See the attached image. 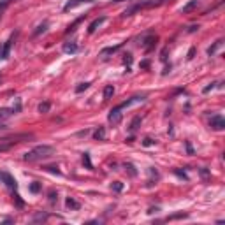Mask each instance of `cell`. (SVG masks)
Returning a JSON list of instances; mask_svg holds the SVG:
<instances>
[{
    "mask_svg": "<svg viewBox=\"0 0 225 225\" xmlns=\"http://www.w3.org/2000/svg\"><path fill=\"white\" fill-rule=\"evenodd\" d=\"M55 155V148L53 146H48V144H40V146H35V148H32L30 151L25 153V162H39V160H46L49 157H53Z\"/></svg>",
    "mask_w": 225,
    "mask_h": 225,
    "instance_id": "1",
    "label": "cell"
},
{
    "mask_svg": "<svg viewBox=\"0 0 225 225\" xmlns=\"http://www.w3.org/2000/svg\"><path fill=\"white\" fill-rule=\"evenodd\" d=\"M28 139H34V134H13L9 137H4V139H0V153L9 151L14 144H19Z\"/></svg>",
    "mask_w": 225,
    "mask_h": 225,
    "instance_id": "2",
    "label": "cell"
},
{
    "mask_svg": "<svg viewBox=\"0 0 225 225\" xmlns=\"http://www.w3.org/2000/svg\"><path fill=\"white\" fill-rule=\"evenodd\" d=\"M121 116H123V113H121V107L116 106V107H113V109L109 111V115H107V120H109V123L118 125L120 121H121Z\"/></svg>",
    "mask_w": 225,
    "mask_h": 225,
    "instance_id": "3",
    "label": "cell"
},
{
    "mask_svg": "<svg viewBox=\"0 0 225 225\" xmlns=\"http://www.w3.org/2000/svg\"><path fill=\"white\" fill-rule=\"evenodd\" d=\"M209 127L213 130H223L225 128V120L222 115H213L211 120H209Z\"/></svg>",
    "mask_w": 225,
    "mask_h": 225,
    "instance_id": "4",
    "label": "cell"
},
{
    "mask_svg": "<svg viewBox=\"0 0 225 225\" xmlns=\"http://www.w3.org/2000/svg\"><path fill=\"white\" fill-rule=\"evenodd\" d=\"M0 179L4 181V183L9 186L11 190H16V188H18V183H16V179L11 176L9 172H0Z\"/></svg>",
    "mask_w": 225,
    "mask_h": 225,
    "instance_id": "5",
    "label": "cell"
},
{
    "mask_svg": "<svg viewBox=\"0 0 225 225\" xmlns=\"http://www.w3.org/2000/svg\"><path fill=\"white\" fill-rule=\"evenodd\" d=\"M16 35H18V32H16V34H14V35H11V39L7 40V42H5L4 44V48H2V58H9V51H11V46H13V42H14V39H16Z\"/></svg>",
    "mask_w": 225,
    "mask_h": 225,
    "instance_id": "6",
    "label": "cell"
},
{
    "mask_svg": "<svg viewBox=\"0 0 225 225\" xmlns=\"http://www.w3.org/2000/svg\"><path fill=\"white\" fill-rule=\"evenodd\" d=\"M104 21H106V16H100V18H95V19H93V21H92V23H90V25H88V34H93V32L97 30V28L100 27V25H102V23H104Z\"/></svg>",
    "mask_w": 225,
    "mask_h": 225,
    "instance_id": "7",
    "label": "cell"
},
{
    "mask_svg": "<svg viewBox=\"0 0 225 225\" xmlns=\"http://www.w3.org/2000/svg\"><path fill=\"white\" fill-rule=\"evenodd\" d=\"M88 2H92V0H69V2L63 5V11H71V9H74V7H78V5L88 4Z\"/></svg>",
    "mask_w": 225,
    "mask_h": 225,
    "instance_id": "8",
    "label": "cell"
},
{
    "mask_svg": "<svg viewBox=\"0 0 225 225\" xmlns=\"http://www.w3.org/2000/svg\"><path fill=\"white\" fill-rule=\"evenodd\" d=\"M155 42H157V37H155V35H148L144 39V42H142V48H144L146 51H150V49L155 46Z\"/></svg>",
    "mask_w": 225,
    "mask_h": 225,
    "instance_id": "9",
    "label": "cell"
},
{
    "mask_svg": "<svg viewBox=\"0 0 225 225\" xmlns=\"http://www.w3.org/2000/svg\"><path fill=\"white\" fill-rule=\"evenodd\" d=\"M65 206L69 207V209H74V211H78V209L81 207V204L78 202L76 199H72V197H67V199H65Z\"/></svg>",
    "mask_w": 225,
    "mask_h": 225,
    "instance_id": "10",
    "label": "cell"
},
{
    "mask_svg": "<svg viewBox=\"0 0 225 225\" xmlns=\"http://www.w3.org/2000/svg\"><path fill=\"white\" fill-rule=\"evenodd\" d=\"M93 139H95V141H104V139H106V128L99 127L97 130L93 132Z\"/></svg>",
    "mask_w": 225,
    "mask_h": 225,
    "instance_id": "11",
    "label": "cell"
},
{
    "mask_svg": "<svg viewBox=\"0 0 225 225\" xmlns=\"http://www.w3.org/2000/svg\"><path fill=\"white\" fill-rule=\"evenodd\" d=\"M78 49H79V48H78V44H76V42H72V40H71V42H65V44H63V51H65V53H76V51H78Z\"/></svg>",
    "mask_w": 225,
    "mask_h": 225,
    "instance_id": "12",
    "label": "cell"
},
{
    "mask_svg": "<svg viewBox=\"0 0 225 225\" xmlns=\"http://www.w3.org/2000/svg\"><path fill=\"white\" fill-rule=\"evenodd\" d=\"M195 7H197V0H190L186 5H183V7H181V13H183V14H188L190 11H194Z\"/></svg>",
    "mask_w": 225,
    "mask_h": 225,
    "instance_id": "13",
    "label": "cell"
},
{
    "mask_svg": "<svg viewBox=\"0 0 225 225\" xmlns=\"http://www.w3.org/2000/svg\"><path fill=\"white\" fill-rule=\"evenodd\" d=\"M13 115H14L13 109H9V107H2V109H0V121H4V120L11 118Z\"/></svg>",
    "mask_w": 225,
    "mask_h": 225,
    "instance_id": "14",
    "label": "cell"
},
{
    "mask_svg": "<svg viewBox=\"0 0 225 225\" xmlns=\"http://www.w3.org/2000/svg\"><path fill=\"white\" fill-rule=\"evenodd\" d=\"M141 121H142L141 116H136V118L130 121V127H128V130H130V132H136L137 128H139V125H141Z\"/></svg>",
    "mask_w": 225,
    "mask_h": 225,
    "instance_id": "15",
    "label": "cell"
},
{
    "mask_svg": "<svg viewBox=\"0 0 225 225\" xmlns=\"http://www.w3.org/2000/svg\"><path fill=\"white\" fill-rule=\"evenodd\" d=\"M123 167H125V171H127L132 178H136V176H137V171H136V165H134V163L125 162V163H123Z\"/></svg>",
    "mask_w": 225,
    "mask_h": 225,
    "instance_id": "16",
    "label": "cell"
},
{
    "mask_svg": "<svg viewBox=\"0 0 225 225\" xmlns=\"http://www.w3.org/2000/svg\"><path fill=\"white\" fill-rule=\"evenodd\" d=\"M222 44H223V40H222V39H218V40L215 42V44H213V46H209V48H207V55H209V56H213V55L216 53V49L220 48Z\"/></svg>",
    "mask_w": 225,
    "mask_h": 225,
    "instance_id": "17",
    "label": "cell"
},
{
    "mask_svg": "<svg viewBox=\"0 0 225 225\" xmlns=\"http://www.w3.org/2000/svg\"><path fill=\"white\" fill-rule=\"evenodd\" d=\"M141 7H142V4H136V5H132V7H128V9L123 13V18H127V16H132V14L136 13V11H139Z\"/></svg>",
    "mask_w": 225,
    "mask_h": 225,
    "instance_id": "18",
    "label": "cell"
},
{
    "mask_svg": "<svg viewBox=\"0 0 225 225\" xmlns=\"http://www.w3.org/2000/svg\"><path fill=\"white\" fill-rule=\"evenodd\" d=\"M120 48H121V44L113 46V48H104V49L100 51V55H102V56H106V55H113V53H116V51H118Z\"/></svg>",
    "mask_w": 225,
    "mask_h": 225,
    "instance_id": "19",
    "label": "cell"
},
{
    "mask_svg": "<svg viewBox=\"0 0 225 225\" xmlns=\"http://www.w3.org/2000/svg\"><path fill=\"white\" fill-rule=\"evenodd\" d=\"M113 95H115V86H113V84H107L106 88H104V99H111L113 97Z\"/></svg>",
    "mask_w": 225,
    "mask_h": 225,
    "instance_id": "20",
    "label": "cell"
},
{
    "mask_svg": "<svg viewBox=\"0 0 225 225\" xmlns=\"http://www.w3.org/2000/svg\"><path fill=\"white\" fill-rule=\"evenodd\" d=\"M48 27H49V23H48V21L40 23L39 27L35 28V32H34V35H39V34H42V32H46V30H48Z\"/></svg>",
    "mask_w": 225,
    "mask_h": 225,
    "instance_id": "21",
    "label": "cell"
},
{
    "mask_svg": "<svg viewBox=\"0 0 225 225\" xmlns=\"http://www.w3.org/2000/svg\"><path fill=\"white\" fill-rule=\"evenodd\" d=\"M83 163H84V167L90 169L92 171L93 165H92V160H90V153H83Z\"/></svg>",
    "mask_w": 225,
    "mask_h": 225,
    "instance_id": "22",
    "label": "cell"
},
{
    "mask_svg": "<svg viewBox=\"0 0 225 225\" xmlns=\"http://www.w3.org/2000/svg\"><path fill=\"white\" fill-rule=\"evenodd\" d=\"M28 190H30L32 194H39V192H40V183H39V181H34V183H30Z\"/></svg>",
    "mask_w": 225,
    "mask_h": 225,
    "instance_id": "23",
    "label": "cell"
},
{
    "mask_svg": "<svg viewBox=\"0 0 225 225\" xmlns=\"http://www.w3.org/2000/svg\"><path fill=\"white\" fill-rule=\"evenodd\" d=\"M90 88V83L88 81H84V83H79L78 86H76V93H83L84 90H88Z\"/></svg>",
    "mask_w": 225,
    "mask_h": 225,
    "instance_id": "24",
    "label": "cell"
},
{
    "mask_svg": "<svg viewBox=\"0 0 225 225\" xmlns=\"http://www.w3.org/2000/svg\"><path fill=\"white\" fill-rule=\"evenodd\" d=\"M111 190H113V192H121V190H123V183H121V181H113V183H111Z\"/></svg>",
    "mask_w": 225,
    "mask_h": 225,
    "instance_id": "25",
    "label": "cell"
},
{
    "mask_svg": "<svg viewBox=\"0 0 225 225\" xmlns=\"http://www.w3.org/2000/svg\"><path fill=\"white\" fill-rule=\"evenodd\" d=\"M49 109H51L49 102H40L39 104V113H49Z\"/></svg>",
    "mask_w": 225,
    "mask_h": 225,
    "instance_id": "26",
    "label": "cell"
},
{
    "mask_svg": "<svg viewBox=\"0 0 225 225\" xmlns=\"http://www.w3.org/2000/svg\"><path fill=\"white\" fill-rule=\"evenodd\" d=\"M49 218L48 213H37L35 216H34V222H46Z\"/></svg>",
    "mask_w": 225,
    "mask_h": 225,
    "instance_id": "27",
    "label": "cell"
},
{
    "mask_svg": "<svg viewBox=\"0 0 225 225\" xmlns=\"http://www.w3.org/2000/svg\"><path fill=\"white\" fill-rule=\"evenodd\" d=\"M179 218H188V215L186 213H176V215H171L167 218V222H171V220H179Z\"/></svg>",
    "mask_w": 225,
    "mask_h": 225,
    "instance_id": "28",
    "label": "cell"
},
{
    "mask_svg": "<svg viewBox=\"0 0 225 225\" xmlns=\"http://www.w3.org/2000/svg\"><path fill=\"white\" fill-rule=\"evenodd\" d=\"M123 63H125L127 67L132 65V55H130V53H125V55H123Z\"/></svg>",
    "mask_w": 225,
    "mask_h": 225,
    "instance_id": "29",
    "label": "cell"
},
{
    "mask_svg": "<svg viewBox=\"0 0 225 225\" xmlns=\"http://www.w3.org/2000/svg\"><path fill=\"white\" fill-rule=\"evenodd\" d=\"M155 142L157 141H155L153 137H144V139H142V146H153Z\"/></svg>",
    "mask_w": 225,
    "mask_h": 225,
    "instance_id": "30",
    "label": "cell"
},
{
    "mask_svg": "<svg viewBox=\"0 0 225 225\" xmlns=\"http://www.w3.org/2000/svg\"><path fill=\"white\" fill-rule=\"evenodd\" d=\"M11 109L14 111V115H16V113H19V111H21V100H19V99H16V104H14Z\"/></svg>",
    "mask_w": 225,
    "mask_h": 225,
    "instance_id": "31",
    "label": "cell"
},
{
    "mask_svg": "<svg viewBox=\"0 0 225 225\" xmlns=\"http://www.w3.org/2000/svg\"><path fill=\"white\" fill-rule=\"evenodd\" d=\"M56 201H58V194L55 192V190H51V192H49V202H51V204H55Z\"/></svg>",
    "mask_w": 225,
    "mask_h": 225,
    "instance_id": "32",
    "label": "cell"
},
{
    "mask_svg": "<svg viewBox=\"0 0 225 225\" xmlns=\"http://www.w3.org/2000/svg\"><path fill=\"white\" fill-rule=\"evenodd\" d=\"M13 197H14V201H16V206H18V207H23V206H25V202L21 201V197H19L18 194H14Z\"/></svg>",
    "mask_w": 225,
    "mask_h": 225,
    "instance_id": "33",
    "label": "cell"
},
{
    "mask_svg": "<svg viewBox=\"0 0 225 225\" xmlns=\"http://www.w3.org/2000/svg\"><path fill=\"white\" fill-rule=\"evenodd\" d=\"M199 172H201V176H202L204 179H207V178H209V171H207L206 167H201V169H199Z\"/></svg>",
    "mask_w": 225,
    "mask_h": 225,
    "instance_id": "34",
    "label": "cell"
},
{
    "mask_svg": "<svg viewBox=\"0 0 225 225\" xmlns=\"http://www.w3.org/2000/svg\"><path fill=\"white\" fill-rule=\"evenodd\" d=\"M46 171L53 172V174H58V176L62 174V172H60V169H58V167H53V165H49V167H46Z\"/></svg>",
    "mask_w": 225,
    "mask_h": 225,
    "instance_id": "35",
    "label": "cell"
},
{
    "mask_svg": "<svg viewBox=\"0 0 225 225\" xmlns=\"http://www.w3.org/2000/svg\"><path fill=\"white\" fill-rule=\"evenodd\" d=\"M174 174H176V176H179V178H183L185 181H188V176H186L185 172H181L179 169H176V171H174Z\"/></svg>",
    "mask_w": 225,
    "mask_h": 225,
    "instance_id": "36",
    "label": "cell"
},
{
    "mask_svg": "<svg viewBox=\"0 0 225 225\" xmlns=\"http://www.w3.org/2000/svg\"><path fill=\"white\" fill-rule=\"evenodd\" d=\"M194 56H195V48H190V49H188V55H186V58H188V60H192Z\"/></svg>",
    "mask_w": 225,
    "mask_h": 225,
    "instance_id": "37",
    "label": "cell"
},
{
    "mask_svg": "<svg viewBox=\"0 0 225 225\" xmlns=\"http://www.w3.org/2000/svg\"><path fill=\"white\" fill-rule=\"evenodd\" d=\"M215 84H216V83H211V84H207V86H206V88L202 90V92H204V93H209V92H211L213 88H215Z\"/></svg>",
    "mask_w": 225,
    "mask_h": 225,
    "instance_id": "38",
    "label": "cell"
},
{
    "mask_svg": "<svg viewBox=\"0 0 225 225\" xmlns=\"http://www.w3.org/2000/svg\"><path fill=\"white\" fill-rule=\"evenodd\" d=\"M185 146H186V151H188V155H194V148H192V144H190L188 141L185 142Z\"/></svg>",
    "mask_w": 225,
    "mask_h": 225,
    "instance_id": "39",
    "label": "cell"
},
{
    "mask_svg": "<svg viewBox=\"0 0 225 225\" xmlns=\"http://www.w3.org/2000/svg\"><path fill=\"white\" fill-rule=\"evenodd\" d=\"M90 130L88 128H84V130H81V132H78V137H84V136H88Z\"/></svg>",
    "mask_w": 225,
    "mask_h": 225,
    "instance_id": "40",
    "label": "cell"
},
{
    "mask_svg": "<svg viewBox=\"0 0 225 225\" xmlns=\"http://www.w3.org/2000/svg\"><path fill=\"white\" fill-rule=\"evenodd\" d=\"M199 30V25H192V27H188V32L192 34V32H197Z\"/></svg>",
    "mask_w": 225,
    "mask_h": 225,
    "instance_id": "41",
    "label": "cell"
},
{
    "mask_svg": "<svg viewBox=\"0 0 225 225\" xmlns=\"http://www.w3.org/2000/svg\"><path fill=\"white\" fill-rule=\"evenodd\" d=\"M141 67H142V69H148V67H150V62H148V60H144V62H141Z\"/></svg>",
    "mask_w": 225,
    "mask_h": 225,
    "instance_id": "42",
    "label": "cell"
},
{
    "mask_svg": "<svg viewBox=\"0 0 225 225\" xmlns=\"http://www.w3.org/2000/svg\"><path fill=\"white\" fill-rule=\"evenodd\" d=\"M167 72H171V65H167V67H165V69H163V76L167 74Z\"/></svg>",
    "mask_w": 225,
    "mask_h": 225,
    "instance_id": "43",
    "label": "cell"
},
{
    "mask_svg": "<svg viewBox=\"0 0 225 225\" xmlns=\"http://www.w3.org/2000/svg\"><path fill=\"white\" fill-rule=\"evenodd\" d=\"M158 211V207H150V209H148V213H157Z\"/></svg>",
    "mask_w": 225,
    "mask_h": 225,
    "instance_id": "44",
    "label": "cell"
},
{
    "mask_svg": "<svg viewBox=\"0 0 225 225\" xmlns=\"http://www.w3.org/2000/svg\"><path fill=\"white\" fill-rule=\"evenodd\" d=\"M4 128H5V127H2V125H0V130H4Z\"/></svg>",
    "mask_w": 225,
    "mask_h": 225,
    "instance_id": "45",
    "label": "cell"
},
{
    "mask_svg": "<svg viewBox=\"0 0 225 225\" xmlns=\"http://www.w3.org/2000/svg\"><path fill=\"white\" fill-rule=\"evenodd\" d=\"M2 2H5V4H7V2H9V0H2Z\"/></svg>",
    "mask_w": 225,
    "mask_h": 225,
    "instance_id": "46",
    "label": "cell"
},
{
    "mask_svg": "<svg viewBox=\"0 0 225 225\" xmlns=\"http://www.w3.org/2000/svg\"><path fill=\"white\" fill-rule=\"evenodd\" d=\"M0 58H2V49H0Z\"/></svg>",
    "mask_w": 225,
    "mask_h": 225,
    "instance_id": "47",
    "label": "cell"
}]
</instances>
